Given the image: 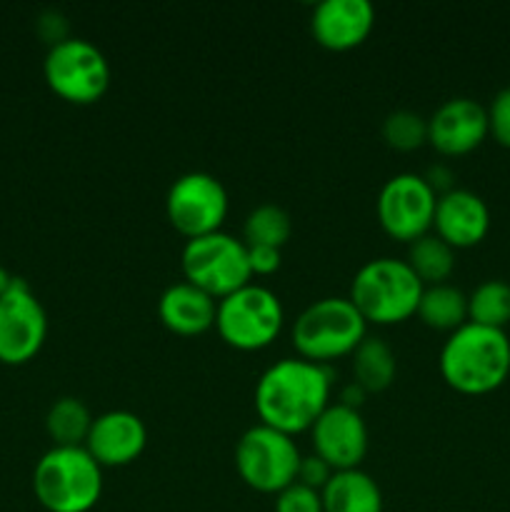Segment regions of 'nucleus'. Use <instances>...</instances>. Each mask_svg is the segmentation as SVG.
Here are the masks:
<instances>
[{"mask_svg": "<svg viewBox=\"0 0 510 512\" xmlns=\"http://www.w3.org/2000/svg\"><path fill=\"white\" fill-rule=\"evenodd\" d=\"M43 73L48 88L75 105L95 103L110 85V63L103 50L73 35L48 50Z\"/></svg>", "mask_w": 510, "mask_h": 512, "instance_id": "nucleus-9", "label": "nucleus"}, {"mask_svg": "<svg viewBox=\"0 0 510 512\" xmlns=\"http://www.w3.org/2000/svg\"><path fill=\"white\" fill-rule=\"evenodd\" d=\"M248 263L253 275H270L280 268V250L268 245H248Z\"/></svg>", "mask_w": 510, "mask_h": 512, "instance_id": "nucleus-31", "label": "nucleus"}, {"mask_svg": "<svg viewBox=\"0 0 510 512\" xmlns=\"http://www.w3.org/2000/svg\"><path fill=\"white\" fill-rule=\"evenodd\" d=\"M35 500L48 512H90L103 495V468L80 448H50L33 470Z\"/></svg>", "mask_w": 510, "mask_h": 512, "instance_id": "nucleus-3", "label": "nucleus"}, {"mask_svg": "<svg viewBox=\"0 0 510 512\" xmlns=\"http://www.w3.org/2000/svg\"><path fill=\"white\" fill-rule=\"evenodd\" d=\"M35 25H38V35L45 40V43L50 45V48L70 38V35H68V30H70L68 18H65L60 10H45V13L40 15L38 23H35Z\"/></svg>", "mask_w": 510, "mask_h": 512, "instance_id": "nucleus-30", "label": "nucleus"}, {"mask_svg": "<svg viewBox=\"0 0 510 512\" xmlns=\"http://www.w3.org/2000/svg\"><path fill=\"white\" fill-rule=\"evenodd\" d=\"M440 375L463 395H488L510 375V340L505 330L465 323L440 350Z\"/></svg>", "mask_w": 510, "mask_h": 512, "instance_id": "nucleus-2", "label": "nucleus"}, {"mask_svg": "<svg viewBox=\"0 0 510 512\" xmlns=\"http://www.w3.org/2000/svg\"><path fill=\"white\" fill-rule=\"evenodd\" d=\"M245 245H268V248H283L293 235V220L288 210L275 203H263L245 218L243 225Z\"/></svg>", "mask_w": 510, "mask_h": 512, "instance_id": "nucleus-25", "label": "nucleus"}, {"mask_svg": "<svg viewBox=\"0 0 510 512\" xmlns=\"http://www.w3.org/2000/svg\"><path fill=\"white\" fill-rule=\"evenodd\" d=\"M365 328L368 323L350 298H323L298 315L293 325V345L300 358L325 365L343 355H353L363 343Z\"/></svg>", "mask_w": 510, "mask_h": 512, "instance_id": "nucleus-5", "label": "nucleus"}, {"mask_svg": "<svg viewBox=\"0 0 510 512\" xmlns=\"http://www.w3.org/2000/svg\"><path fill=\"white\" fill-rule=\"evenodd\" d=\"M145 443L148 430L138 415L130 410H110L93 420L83 448L100 468H123L143 455Z\"/></svg>", "mask_w": 510, "mask_h": 512, "instance_id": "nucleus-15", "label": "nucleus"}, {"mask_svg": "<svg viewBox=\"0 0 510 512\" xmlns=\"http://www.w3.org/2000/svg\"><path fill=\"white\" fill-rule=\"evenodd\" d=\"M300 453L293 435L268 425H253L235 445V470L248 488L265 495H278L295 483Z\"/></svg>", "mask_w": 510, "mask_h": 512, "instance_id": "nucleus-8", "label": "nucleus"}, {"mask_svg": "<svg viewBox=\"0 0 510 512\" xmlns=\"http://www.w3.org/2000/svg\"><path fill=\"white\" fill-rule=\"evenodd\" d=\"M13 280H15L13 275H10L8 270H5L3 265H0V295L8 293V288H10V285H13Z\"/></svg>", "mask_w": 510, "mask_h": 512, "instance_id": "nucleus-34", "label": "nucleus"}, {"mask_svg": "<svg viewBox=\"0 0 510 512\" xmlns=\"http://www.w3.org/2000/svg\"><path fill=\"white\" fill-rule=\"evenodd\" d=\"M48 338V315L38 295L23 278H15L0 295V363L25 365L43 350Z\"/></svg>", "mask_w": 510, "mask_h": 512, "instance_id": "nucleus-11", "label": "nucleus"}, {"mask_svg": "<svg viewBox=\"0 0 510 512\" xmlns=\"http://www.w3.org/2000/svg\"><path fill=\"white\" fill-rule=\"evenodd\" d=\"M423 178H425V183L433 188V193L438 195V198H440V195H445V193H450V190H453L455 175H453V170L448 168V165H430L428 173H425Z\"/></svg>", "mask_w": 510, "mask_h": 512, "instance_id": "nucleus-32", "label": "nucleus"}, {"mask_svg": "<svg viewBox=\"0 0 510 512\" xmlns=\"http://www.w3.org/2000/svg\"><path fill=\"white\" fill-rule=\"evenodd\" d=\"M218 300L210 298L200 288L190 283H175L160 295L158 315L165 328L175 335H203L215 325Z\"/></svg>", "mask_w": 510, "mask_h": 512, "instance_id": "nucleus-18", "label": "nucleus"}, {"mask_svg": "<svg viewBox=\"0 0 510 512\" xmlns=\"http://www.w3.org/2000/svg\"><path fill=\"white\" fill-rule=\"evenodd\" d=\"M333 375L305 358H283L270 365L255 385L260 423L285 435L310 430L330 400Z\"/></svg>", "mask_w": 510, "mask_h": 512, "instance_id": "nucleus-1", "label": "nucleus"}, {"mask_svg": "<svg viewBox=\"0 0 510 512\" xmlns=\"http://www.w3.org/2000/svg\"><path fill=\"white\" fill-rule=\"evenodd\" d=\"M180 265H183L185 283L195 285L215 300L228 298L253 278L248 245L223 230L188 240L180 255Z\"/></svg>", "mask_w": 510, "mask_h": 512, "instance_id": "nucleus-6", "label": "nucleus"}, {"mask_svg": "<svg viewBox=\"0 0 510 512\" xmlns=\"http://www.w3.org/2000/svg\"><path fill=\"white\" fill-rule=\"evenodd\" d=\"M405 263L410 265V270L418 275L423 285H440L453 275L455 250L435 233H425L415 238L413 243H408Z\"/></svg>", "mask_w": 510, "mask_h": 512, "instance_id": "nucleus-22", "label": "nucleus"}, {"mask_svg": "<svg viewBox=\"0 0 510 512\" xmlns=\"http://www.w3.org/2000/svg\"><path fill=\"white\" fill-rule=\"evenodd\" d=\"M383 138L400 153L418 150L420 145L428 143V120L413 110H393L383 123Z\"/></svg>", "mask_w": 510, "mask_h": 512, "instance_id": "nucleus-26", "label": "nucleus"}, {"mask_svg": "<svg viewBox=\"0 0 510 512\" xmlns=\"http://www.w3.org/2000/svg\"><path fill=\"white\" fill-rule=\"evenodd\" d=\"M438 195L423 175L398 173L383 185L378 195V220L385 233L403 243H413L430 233Z\"/></svg>", "mask_w": 510, "mask_h": 512, "instance_id": "nucleus-12", "label": "nucleus"}, {"mask_svg": "<svg viewBox=\"0 0 510 512\" xmlns=\"http://www.w3.org/2000/svg\"><path fill=\"white\" fill-rule=\"evenodd\" d=\"M310 435L315 455L323 458L335 473L360 468L368 453V428L363 415L343 403L328 405L310 428Z\"/></svg>", "mask_w": 510, "mask_h": 512, "instance_id": "nucleus-13", "label": "nucleus"}, {"mask_svg": "<svg viewBox=\"0 0 510 512\" xmlns=\"http://www.w3.org/2000/svg\"><path fill=\"white\" fill-rule=\"evenodd\" d=\"M488 133L503 148H510V88H503L488 108Z\"/></svg>", "mask_w": 510, "mask_h": 512, "instance_id": "nucleus-28", "label": "nucleus"}, {"mask_svg": "<svg viewBox=\"0 0 510 512\" xmlns=\"http://www.w3.org/2000/svg\"><path fill=\"white\" fill-rule=\"evenodd\" d=\"M433 228L438 238L453 250L473 248L483 243L490 230V210L480 195L473 190L453 188L450 193L440 195L435 203Z\"/></svg>", "mask_w": 510, "mask_h": 512, "instance_id": "nucleus-17", "label": "nucleus"}, {"mask_svg": "<svg viewBox=\"0 0 510 512\" xmlns=\"http://www.w3.org/2000/svg\"><path fill=\"white\" fill-rule=\"evenodd\" d=\"M335 470L330 468L328 463H325L323 458H318V455H308V458H300V465H298V475H295V483L305 485V488L310 490H323L325 485H328V480L333 478Z\"/></svg>", "mask_w": 510, "mask_h": 512, "instance_id": "nucleus-29", "label": "nucleus"}, {"mask_svg": "<svg viewBox=\"0 0 510 512\" xmlns=\"http://www.w3.org/2000/svg\"><path fill=\"white\" fill-rule=\"evenodd\" d=\"M488 135V110L473 98L445 100L428 120V143L450 158L473 153Z\"/></svg>", "mask_w": 510, "mask_h": 512, "instance_id": "nucleus-14", "label": "nucleus"}, {"mask_svg": "<svg viewBox=\"0 0 510 512\" xmlns=\"http://www.w3.org/2000/svg\"><path fill=\"white\" fill-rule=\"evenodd\" d=\"M363 398H365V390L353 380V385H348V388L343 390V400H340V403L348 405V408L358 410V405L363 403Z\"/></svg>", "mask_w": 510, "mask_h": 512, "instance_id": "nucleus-33", "label": "nucleus"}, {"mask_svg": "<svg viewBox=\"0 0 510 512\" xmlns=\"http://www.w3.org/2000/svg\"><path fill=\"white\" fill-rule=\"evenodd\" d=\"M415 315L428 328L455 333V330L468 323V295L448 283L425 285Z\"/></svg>", "mask_w": 510, "mask_h": 512, "instance_id": "nucleus-20", "label": "nucleus"}, {"mask_svg": "<svg viewBox=\"0 0 510 512\" xmlns=\"http://www.w3.org/2000/svg\"><path fill=\"white\" fill-rule=\"evenodd\" d=\"M468 323L505 330L510 323V285L503 280H485L468 295Z\"/></svg>", "mask_w": 510, "mask_h": 512, "instance_id": "nucleus-24", "label": "nucleus"}, {"mask_svg": "<svg viewBox=\"0 0 510 512\" xmlns=\"http://www.w3.org/2000/svg\"><path fill=\"white\" fill-rule=\"evenodd\" d=\"M425 285L405 260L375 258L355 273L350 283V303L365 323L395 325L418 313Z\"/></svg>", "mask_w": 510, "mask_h": 512, "instance_id": "nucleus-4", "label": "nucleus"}, {"mask_svg": "<svg viewBox=\"0 0 510 512\" xmlns=\"http://www.w3.org/2000/svg\"><path fill=\"white\" fill-rule=\"evenodd\" d=\"M165 213L170 225L188 240L218 233L228 215V193L215 175L185 173L170 185L165 195Z\"/></svg>", "mask_w": 510, "mask_h": 512, "instance_id": "nucleus-10", "label": "nucleus"}, {"mask_svg": "<svg viewBox=\"0 0 510 512\" xmlns=\"http://www.w3.org/2000/svg\"><path fill=\"white\" fill-rule=\"evenodd\" d=\"M93 420L83 400L58 398L45 415V430L53 438L55 448H80L88 440Z\"/></svg>", "mask_w": 510, "mask_h": 512, "instance_id": "nucleus-23", "label": "nucleus"}, {"mask_svg": "<svg viewBox=\"0 0 510 512\" xmlns=\"http://www.w3.org/2000/svg\"><path fill=\"white\" fill-rule=\"evenodd\" d=\"M375 25V10L368 0H323L315 5L310 33L323 48L343 53L365 43Z\"/></svg>", "mask_w": 510, "mask_h": 512, "instance_id": "nucleus-16", "label": "nucleus"}, {"mask_svg": "<svg viewBox=\"0 0 510 512\" xmlns=\"http://www.w3.org/2000/svg\"><path fill=\"white\" fill-rule=\"evenodd\" d=\"M395 373H398V363H395L393 348L385 340L365 335L363 343L353 350L355 383L365 393H383L395 380Z\"/></svg>", "mask_w": 510, "mask_h": 512, "instance_id": "nucleus-21", "label": "nucleus"}, {"mask_svg": "<svg viewBox=\"0 0 510 512\" xmlns=\"http://www.w3.org/2000/svg\"><path fill=\"white\" fill-rule=\"evenodd\" d=\"M275 512H323V498L318 490L293 483L275 495Z\"/></svg>", "mask_w": 510, "mask_h": 512, "instance_id": "nucleus-27", "label": "nucleus"}, {"mask_svg": "<svg viewBox=\"0 0 510 512\" xmlns=\"http://www.w3.org/2000/svg\"><path fill=\"white\" fill-rule=\"evenodd\" d=\"M320 498L323 512H383L378 483L360 468L333 473L328 485L320 490Z\"/></svg>", "mask_w": 510, "mask_h": 512, "instance_id": "nucleus-19", "label": "nucleus"}, {"mask_svg": "<svg viewBox=\"0 0 510 512\" xmlns=\"http://www.w3.org/2000/svg\"><path fill=\"white\" fill-rule=\"evenodd\" d=\"M283 305L273 290L248 283L228 298L218 300L215 328L235 350H263L283 330Z\"/></svg>", "mask_w": 510, "mask_h": 512, "instance_id": "nucleus-7", "label": "nucleus"}]
</instances>
